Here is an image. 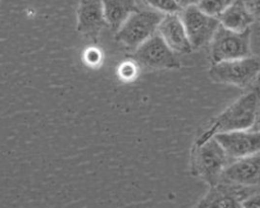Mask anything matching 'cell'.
<instances>
[{
	"instance_id": "obj_1",
	"label": "cell",
	"mask_w": 260,
	"mask_h": 208,
	"mask_svg": "<svg viewBox=\"0 0 260 208\" xmlns=\"http://www.w3.org/2000/svg\"><path fill=\"white\" fill-rule=\"evenodd\" d=\"M260 112V87H254L214 117L194 143H202L220 133L250 129Z\"/></svg>"
},
{
	"instance_id": "obj_2",
	"label": "cell",
	"mask_w": 260,
	"mask_h": 208,
	"mask_svg": "<svg viewBox=\"0 0 260 208\" xmlns=\"http://www.w3.org/2000/svg\"><path fill=\"white\" fill-rule=\"evenodd\" d=\"M233 159L221 144L211 137L202 143H194L190 152V171L209 186L217 184L224 168Z\"/></svg>"
},
{
	"instance_id": "obj_3",
	"label": "cell",
	"mask_w": 260,
	"mask_h": 208,
	"mask_svg": "<svg viewBox=\"0 0 260 208\" xmlns=\"http://www.w3.org/2000/svg\"><path fill=\"white\" fill-rule=\"evenodd\" d=\"M208 75L213 82L245 88L260 75V57L247 56L213 63Z\"/></svg>"
},
{
	"instance_id": "obj_4",
	"label": "cell",
	"mask_w": 260,
	"mask_h": 208,
	"mask_svg": "<svg viewBox=\"0 0 260 208\" xmlns=\"http://www.w3.org/2000/svg\"><path fill=\"white\" fill-rule=\"evenodd\" d=\"M164 15L156 10H136L115 32V40L128 49L135 50L157 31Z\"/></svg>"
},
{
	"instance_id": "obj_5",
	"label": "cell",
	"mask_w": 260,
	"mask_h": 208,
	"mask_svg": "<svg viewBox=\"0 0 260 208\" xmlns=\"http://www.w3.org/2000/svg\"><path fill=\"white\" fill-rule=\"evenodd\" d=\"M251 32V28L236 31L219 24L209 43L211 64L252 55Z\"/></svg>"
},
{
	"instance_id": "obj_6",
	"label": "cell",
	"mask_w": 260,
	"mask_h": 208,
	"mask_svg": "<svg viewBox=\"0 0 260 208\" xmlns=\"http://www.w3.org/2000/svg\"><path fill=\"white\" fill-rule=\"evenodd\" d=\"M132 59L146 69H175L181 66L176 53L156 31L134 50Z\"/></svg>"
},
{
	"instance_id": "obj_7",
	"label": "cell",
	"mask_w": 260,
	"mask_h": 208,
	"mask_svg": "<svg viewBox=\"0 0 260 208\" xmlns=\"http://www.w3.org/2000/svg\"><path fill=\"white\" fill-rule=\"evenodd\" d=\"M180 16L193 50L209 44L220 24L218 17L205 13L197 5L183 8Z\"/></svg>"
},
{
	"instance_id": "obj_8",
	"label": "cell",
	"mask_w": 260,
	"mask_h": 208,
	"mask_svg": "<svg viewBox=\"0 0 260 208\" xmlns=\"http://www.w3.org/2000/svg\"><path fill=\"white\" fill-rule=\"evenodd\" d=\"M259 191L260 188L245 187L221 179L217 184L210 186L196 207H242L246 198Z\"/></svg>"
},
{
	"instance_id": "obj_9",
	"label": "cell",
	"mask_w": 260,
	"mask_h": 208,
	"mask_svg": "<svg viewBox=\"0 0 260 208\" xmlns=\"http://www.w3.org/2000/svg\"><path fill=\"white\" fill-rule=\"evenodd\" d=\"M76 30L87 40L96 43L102 29L108 26L101 0H79Z\"/></svg>"
},
{
	"instance_id": "obj_10",
	"label": "cell",
	"mask_w": 260,
	"mask_h": 208,
	"mask_svg": "<svg viewBox=\"0 0 260 208\" xmlns=\"http://www.w3.org/2000/svg\"><path fill=\"white\" fill-rule=\"evenodd\" d=\"M232 159L260 152V130H239L214 136Z\"/></svg>"
},
{
	"instance_id": "obj_11",
	"label": "cell",
	"mask_w": 260,
	"mask_h": 208,
	"mask_svg": "<svg viewBox=\"0 0 260 208\" xmlns=\"http://www.w3.org/2000/svg\"><path fill=\"white\" fill-rule=\"evenodd\" d=\"M221 179L245 187L260 188V152L233 159Z\"/></svg>"
},
{
	"instance_id": "obj_12",
	"label": "cell",
	"mask_w": 260,
	"mask_h": 208,
	"mask_svg": "<svg viewBox=\"0 0 260 208\" xmlns=\"http://www.w3.org/2000/svg\"><path fill=\"white\" fill-rule=\"evenodd\" d=\"M157 32L175 53L188 54L193 51L180 12L165 14L157 26Z\"/></svg>"
},
{
	"instance_id": "obj_13",
	"label": "cell",
	"mask_w": 260,
	"mask_h": 208,
	"mask_svg": "<svg viewBox=\"0 0 260 208\" xmlns=\"http://www.w3.org/2000/svg\"><path fill=\"white\" fill-rule=\"evenodd\" d=\"M108 26L117 31L138 7L135 0H101Z\"/></svg>"
},
{
	"instance_id": "obj_14",
	"label": "cell",
	"mask_w": 260,
	"mask_h": 208,
	"mask_svg": "<svg viewBox=\"0 0 260 208\" xmlns=\"http://www.w3.org/2000/svg\"><path fill=\"white\" fill-rule=\"evenodd\" d=\"M219 23L236 31H244L255 22L243 0H235L219 16Z\"/></svg>"
},
{
	"instance_id": "obj_15",
	"label": "cell",
	"mask_w": 260,
	"mask_h": 208,
	"mask_svg": "<svg viewBox=\"0 0 260 208\" xmlns=\"http://www.w3.org/2000/svg\"><path fill=\"white\" fill-rule=\"evenodd\" d=\"M235 0H200L197 6L205 13L218 17Z\"/></svg>"
},
{
	"instance_id": "obj_16",
	"label": "cell",
	"mask_w": 260,
	"mask_h": 208,
	"mask_svg": "<svg viewBox=\"0 0 260 208\" xmlns=\"http://www.w3.org/2000/svg\"><path fill=\"white\" fill-rule=\"evenodd\" d=\"M142 1L148 6H150L152 9L159 11L164 14L176 13L182 10L175 0H142Z\"/></svg>"
},
{
	"instance_id": "obj_17",
	"label": "cell",
	"mask_w": 260,
	"mask_h": 208,
	"mask_svg": "<svg viewBox=\"0 0 260 208\" xmlns=\"http://www.w3.org/2000/svg\"><path fill=\"white\" fill-rule=\"evenodd\" d=\"M137 64L135 62H126L120 67V75L126 79H133L136 76Z\"/></svg>"
},
{
	"instance_id": "obj_18",
	"label": "cell",
	"mask_w": 260,
	"mask_h": 208,
	"mask_svg": "<svg viewBox=\"0 0 260 208\" xmlns=\"http://www.w3.org/2000/svg\"><path fill=\"white\" fill-rule=\"evenodd\" d=\"M243 2L254 20L260 23V0H243Z\"/></svg>"
},
{
	"instance_id": "obj_19",
	"label": "cell",
	"mask_w": 260,
	"mask_h": 208,
	"mask_svg": "<svg viewBox=\"0 0 260 208\" xmlns=\"http://www.w3.org/2000/svg\"><path fill=\"white\" fill-rule=\"evenodd\" d=\"M242 207H260V191L246 198L242 203Z\"/></svg>"
},
{
	"instance_id": "obj_20",
	"label": "cell",
	"mask_w": 260,
	"mask_h": 208,
	"mask_svg": "<svg viewBox=\"0 0 260 208\" xmlns=\"http://www.w3.org/2000/svg\"><path fill=\"white\" fill-rule=\"evenodd\" d=\"M86 52H87L86 55H85L86 62H88L91 65L100 63V61H101V53H100V51H98L95 49H89Z\"/></svg>"
},
{
	"instance_id": "obj_21",
	"label": "cell",
	"mask_w": 260,
	"mask_h": 208,
	"mask_svg": "<svg viewBox=\"0 0 260 208\" xmlns=\"http://www.w3.org/2000/svg\"><path fill=\"white\" fill-rule=\"evenodd\" d=\"M175 1L180 6V8L183 9V8H186V7H189V6L197 5L200 0H175Z\"/></svg>"
},
{
	"instance_id": "obj_22",
	"label": "cell",
	"mask_w": 260,
	"mask_h": 208,
	"mask_svg": "<svg viewBox=\"0 0 260 208\" xmlns=\"http://www.w3.org/2000/svg\"><path fill=\"white\" fill-rule=\"evenodd\" d=\"M0 1H1V0H0Z\"/></svg>"
}]
</instances>
